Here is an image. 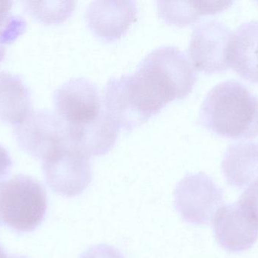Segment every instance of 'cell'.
Here are the masks:
<instances>
[{"label": "cell", "mask_w": 258, "mask_h": 258, "mask_svg": "<svg viewBox=\"0 0 258 258\" xmlns=\"http://www.w3.org/2000/svg\"><path fill=\"white\" fill-rule=\"evenodd\" d=\"M197 81L189 58L174 45L147 54L133 74L113 80L116 101L132 121L143 124L168 103L187 96Z\"/></svg>", "instance_id": "1"}, {"label": "cell", "mask_w": 258, "mask_h": 258, "mask_svg": "<svg viewBox=\"0 0 258 258\" xmlns=\"http://www.w3.org/2000/svg\"><path fill=\"white\" fill-rule=\"evenodd\" d=\"M199 121L221 137L254 139L258 136V96L239 82H222L206 95Z\"/></svg>", "instance_id": "2"}, {"label": "cell", "mask_w": 258, "mask_h": 258, "mask_svg": "<svg viewBox=\"0 0 258 258\" xmlns=\"http://www.w3.org/2000/svg\"><path fill=\"white\" fill-rule=\"evenodd\" d=\"M47 203L45 188L31 176L18 174L0 186V220L17 233L36 230L45 219Z\"/></svg>", "instance_id": "3"}, {"label": "cell", "mask_w": 258, "mask_h": 258, "mask_svg": "<svg viewBox=\"0 0 258 258\" xmlns=\"http://www.w3.org/2000/svg\"><path fill=\"white\" fill-rule=\"evenodd\" d=\"M13 132L21 149L42 162L71 143L66 123L51 111H33Z\"/></svg>", "instance_id": "4"}, {"label": "cell", "mask_w": 258, "mask_h": 258, "mask_svg": "<svg viewBox=\"0 0 258 258\" xmlns=\"http://www.w3.org/2000/svg\"><path fill=\"white\" fill-rule=\"evenodd\" d=\"M234 32L216 20L206 21L194 29L188 54L197 71L214 74L232 68Z\"/></svg>", "instance_id": "5"}, {"label": "cell", "mask_w": 258, "mask_h": 258, "mask_svg": "<svg viewBox=\"0 0 258 258\" xmlns=\"http://www.w3.org/2000/svg\"><path fill=\"white\" fill-rule=\"evenodd\" d=\"M174 204L182 219L194 225H208L222 206L223 192L204 173L187 174L174 192Z\"/></svg>", "instance_id": "6"}, {"label": "cell", "mask_w": 258, "mask_h": 258, "mask_svg": "<svg viewBox=\"0 0 258 258\" xmlns=\"http://www.w3.org/2000/svg\"><path fill=\"white\" fill-rule=\"evenodd\" d=\"M89 158L72 142L60 148L42 162L47 184L62 196L80 195L92 181Z\"/></svg>", "instance_id": "7"}, {"label": "cell", "mask_w": 258, "mask_h": 258, "mask_svg": "<svg viewBox=\"0 0 258 258\" xmlns=\"http://www.w3.org/2000/svg\"><path fill=\"white\" fill-rule=\"evenodd\" d=\"M55 113L68 127L93 121L104 110L96 83L85 77H75L59 86L53 95Z\"/></svg>", "instance_id": "8"}, {"label": "cell", "mask_w": 258, "mask_h": 258, "mask_svg": "<svg viewBox=\"0 0 258 258\" xmlns=\"http://www.w3.org/2000/svg\"><path fill=\"white\" fill-rule=\"evenodd\" d=\"M212 223L217 242L229 252L247 251L257 242V220L239 200L221 206Z\"/></svg>", "instance_id": "9"}, {"label": "cell", "mask_w": 258, "mask_h": 258, "mask_svg": "<svg viewBox=\"0 0 258 258\" xmlns=\"http://www.w3.org/2000/svg\"><path fill=\"white\" fill-rule=\"evenodd\" d=\"M138 9L135 1H93L86 8V20L92 33L105 42L120 39L136 21Z\"/></svg>", "instance_id": "10"}, {"label": "cell", "mask_w": 258, "mask_h": 258, "mask_svg": "<svg viewBox=\"0 0 258 258\" xmlns=\"http://www.w3.org/2000/svg\"><path fill=\"white\" fill-rule=\"evenodd\" d=\"M119 129L104 109L91 122L68 127L73 145L89 157L107 154L116 144Z\"/></svg>", "instance_id": "11"}, {"label": "cell", "mask_w": 258, "mask_h": 258, "mask_svg": "<svg viewBox=\"0 0 258 258\" xmlns=\"http://www.w3.org/2000/svg\"><path fill=\"white\" fill-rule=\"evenodd\" d=\"M222 171L228 184L248 187L258 180V143L239 142L229 147L222 161Z\"/></svg>", "instance_id": "12"}, {"label": "cell", "mask_w": 258, "mask_h": 258, "mask_svg": "<svg viewBox=\"0 0 258 258\" xmlns=\"http://www.w3.org/2000/svg\"><path fill=\"white\" fill-rule=\"evenodd\" d=\"M33 111L30 90L22 78L0 71V121L16 126Z\"/></svg>", "instance_id": "13"}, {"label": "cell", "mask_w": 258, "mask_h": 258, "mask_svg": "<svg viewBox=\"0 0 258 258\" xmlns=\"http://www.w3.org/2000/svg\"><path fill=\"white\" fill-rule=\"evenodd\" d=\"M232 68L245 80L258 83V21L244 23L234 32Z\"/></svg>", "instance_id": "14"}, {"label": "cell", "mask_w": 258, "mask_h": 258, "mask_svg": "<svg viewBox=\"0 0 258 258\" xmlns=\"http://www.w3.org/2000/svg\"><path fill=\"white\" fill-rule=\"evenodd\" d=\"M159 16L167 24L183 27L196 22L203 15H215L228 9L231 1H157Z\"/></svg>", "instance_id": "15"}, {"label": "cell", "mask_w": 258, "mask_h": 258, "mask_svg": "<svg viewBox=\"0 0 258 258\" xmlns=\"http://www.w3.org/2000/svg\"><path fill=\"white\" fill-rule=\"evenodd\" d=\"M24 7L44 24H58L66 21L74 12L77 2H24Z\"/></svg>", "instance_id": "16"}, {"label": "cell", "mask_w": 258, "mask_h": 258, "mask_svg": "<svg viewBox=\"0 0 258 258\" xmlns=\"http://www.w3.org/2000/svg\"><path fill=\"white\" fill-rule=\"evenodd\" d=\"M13 2L0 1V62L4 59L6 46L25 31V20L12 13Z\"/></svg>", "instance_id": "17"}, {"label": "cell", "mask_w": 258, "mask_h": 258, "mask_svg": "<svg viewBox=\"0 0 258 258\" xmlns=\"http://www.w3.org/2000/svg\"><path fill=\"white\" fill-rule=\"evenodd\" d=\"M80 258H125L117 248L106 244L90 247L80 255Z\"/></svg>", "instance_id": "18"}, {"label": "cell", "mask_w": 258, "mask_h": 258, "mask_svg": "<svg viewBox=\"0 0 258 258\" xmlns=\"http://www.w3.org/2000/svg\"><path fill=\"white\" fill-rule=\"evenodd\" d=\"M239 201L248 208L258 221V180L248 186Z\"/></svg>", "instance_id": "19"}, {"label": "cell", "mask_w": 258, "mask_h": 258, "mask_svg": "<svg viewBox=\"0 0 258 258\" xmlns=\"http://www.w3.org/2000/svg\"><path fill=\"white\" fill-rule=\"evenodd\" d=\"M12 168V160L9 151L0 144V186L6 181Z\"/></svg>", "instance_id": "20"}, {"label": "cell", "mask_w": 258, "mask_h": 258, "mask_svg": "<svg viewBox=\"0 0 258 258\" xmlns=\"http://www.w3.org/2000/svg\"><path fill=\"white\" fill-rule=\"evenodd\" d=\"M7 253L5 251L4 248L0 245V258H9Z\"/></svg>", "instance_id": "21"}, {"label": "cell", "mask_w": 258, "mask_h": 258, "mask_svg": "<svg viewBox=\"0 0 258 258\" xmlns=\"http://www.w3.org/2000/svg\"><path fill=\"white\" fill-rule=\"evenodd\" d=\"M9 258H27V257H24V256L21 255H12V257Z\"/></svg>", "instance_id": "22"}, {"label": "cell", "mask_w": 258, "mask_h": 258, "mask_svg": "<svg viewBox=\"0 0 258 258\" xmlns=\"http://www.w3.org/2000/svg\"><path fill=\"white\" fill-rule=\"evenodd\" d=\"M1 223H2V222H1V220H0V224H1Z\"/></svg>", "instance_id": "23"}]
</instances>
